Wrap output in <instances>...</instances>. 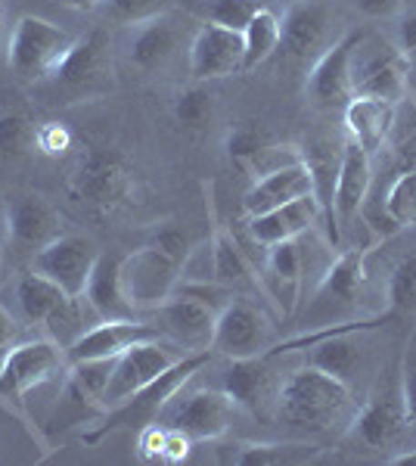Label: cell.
Wrapping results in <instances>:
<instances>
[{
  "mask_svg": "<svg viewBox=\"0 0 416 466\" xmlns=\"http://www.w3.org/2000/svg\"><path fill=\"white\" fill-rule=\"evenodd\" d=\"M147 320L156 323L162 339L174 342L178 349H184L187 355L211 351L218 311L208 308L206 302H199V299H190V296H184V292H174L168 302L158 305Z\"/></svg>",
  "mask_w": 416,
  "mask_h": 466,
  "instance_id": "14",
  "label": "cell"
},
{
  "mask_svg": "<svg viewBox=\"0 0 416 466\" xmlns=\"http://www.w3.org/2000/svg\"><path fill=\"white\" fill-rule=\"evenodd\" d=\"M404 59H407V94H411V90L416 87V47L407 50Z\"/></svg>",
  "mask_w": 416,
  "mask_h": 466,
  "instance_id": "50",
  "label": "cell"
},
{
  "mask_svg": "<svg viewBox=\"0 0 416 466\" xmlns=\"http://www.w3.org/2000/svg\"><path fill=\"white\" fill-rule=\"evenodd\" d=\"M66 6H72V10H81V13H96L106 0H63Z\"/></svg>",
  "mask_w": 416,
  "mask_h": 466,
  "instance_id": "49",
  "label": "cell"
},
{
  "mask_svg": "<svg viewBox=\"0 0 416 466\" xmlns=\"http://www.w3.org/2000/svg\"><path fill=\"white\" fill-rule=\"evenodd\" d=\"M305 162V153L292 144H268L261 147L259 153L252 156V162L246 165V171L252 175L255 180L270 175V171H279V168H289V165H301Z\"/></svg>",
  "mask_w": 416,
  "mask_h": 466,
  "instance_id": "39",
  "label": "cell"
},
{
  "mask_svg": "<svg viewBox=\"0 0 416 466\" xmlns=\"http://www.w3.org/2000/svg\"><path fill=\"white\" fill-rule=\"evenodd\" d=\"M180 37H184V28H180L178 19H171V13L149 22H140V25L131 28V41H127V63L137 72H162L171 66V59L178 56L180 50Z\"/></svg>",
  "mask_w": 416,
  "mask_h": 466,
  "instance_id": "23",
  "label": "cell"
},
{
  "mask_svg": "<svg viewBox=\"0 0 416 466\" xmlns=\"http://www.w3.org/2000/svg\"><path fill=\"white\" fill-rule=\"evenodd\" d=\"M385 215L395 228H413L416 224V168L401 171L395 184L385 193Z\"/></svg>",
  "mask_w": 416,
  "mask_h": 466,
  "instance_id": "37",
  "label": "cell"
},
{
  "mask_svg": "<svg viewBox=\"0 0 416 466\" xmlns=\"http://www.w3.org/2000/svg\"><path fill=\"white\" fill-rule=\"evenodd\" d=\"M283 4H286V6H292V4H299V0H283Z\"/></svg>",
  "mask_w": 416,
  "mask_h": 466,
  "instance_id": "53",
  "label": "cell"
},
{
  "mask_svg": "<svg viewBox=\"0 0 416 466\" xmlns=\"http://www.w3.org/2000/svg\"><path fill=\"white\" fill-rule=\"evenodd\" d=\"M85 296L103 320L140 318V314L131 308V302H127V296L122 289V255H116V252H100L94 270H90Z\"/></svg>",
  "mask_w": 416,
  "mask_h": 466,
  "instance_id": "27",
  "label": "cell"
},
{
  "mask_svg": "<svg viewBox=\"0 0 416 466\" xmlns=\"http://www.w3.org/2000/svg\"><path fill=\"white\" fill-rule=\"evenodd\" d=\"M211 355H215V351H196V355L180 358L178 364L168 367V370H165L158 380L149 382L147 389H140V392L134 395V398H127L122 408L106 410L103 426L96 432L85 435V441H87V445H94V441H100L106 432L118 430V426H134V423L147 426V423H156V417L162 413L165 404H168L171 398L178 395L180 389H184L187 382L196 377V373H202V367L208 364Z\"/></svg>",
  "mask_w": 416,
  "mask_h": 466,
  "instance_id": "8",
  "label": "cell"
},
{
  "mask_svg": "<svg viewBox=\"0 0 416 466\" xmlns=\"http://www.w3.org/2000/svg\"><path fill=\"white\" fill-rule=\"evenodd\" d=\"M351 94L398 103L407 96V59L395 41L358 35L351 47Z\"/></svg>",
  "mask_w": 416,
  "mask_h": 466,
  "instance_id": "7",
  "label": "cell"
},
{
  "mask_svg": "<svg viewBox=\"0 0 416 466\" xmlns=\"http://www.w3.org/2000/svg\"><path fill=\"white\" fill-rule=\"evenodd\" d=\"M358 398L345 382L332 380L330 373L305 364L299 370L286 373L277 392L274 417L286 423L289 430L327 435L351 430L358 417Z\"/></svg>",
  "mask_w": 416,
  "mask_h": 466,
  "instance_id": "1",
  "label": "cell"
},
{
  "mask_svg": "<svg viewBox=\"0 0 416 466\" xmlns=\"http://www.w3.org/2000/svg\"><path fill=\"white\" fill-rule=\"evenodd\" d=\"M243 56V32L202 22L190 41V75L196 81L230 78L246 72Z\"/></svg>",
  "mask_w": 416,
  "mask_h": 466,
  "instance_id": "20",
  "label": "cell"
},
{
  "mask_svg": "<svg viewBox=\"0 0 416 466\" xmlns=\"http://www.w3.org/2000/svg\"><path fill=\"white\" fill-rule=\"evenodd\" d=\"M100 320L103 318L94 311V305H90L87 296L81 292V296H66L56 311L44 320V327H47V336L59 345V349L69 351L72 345L78 342L87 329H94Z\"/></svg>",
  "mask_w": 416,
  "mask_h": 466,
  "instance_id": "30",
  "label": "cell"
},
{
  "mask_svg": "<svg viewBox=\"0 0 416 466\" xmlns=\"http://www.w3.org/2000/svg\"><path fill=\"white\" fill-rule=\"evenodd\" d=\"M178 6V0H106L100 6V16L116 25H140V22L158 19L165 13H171Z\"/></svg>",
  "mask_w": 416,
  "mask_h": 466,
  "instance_id": "36",
  "label": "cell"
},
{
  "mask_svg": "<svg viewBox=\"0 0 416 466\" xmlns=\"http://www.w3.org/2000/svg\"><path fill=\"white\" fill-rule=\"evenodd\" d=\"M211 246H215V280L221 287L233 289L237 296H259L264 289V280L255 274L252 261L246 258L239 243L227 228H215L211 233Z\"/></svg>",
  "mask_w": 416,
  "mask_h": 466,
  "instance_id": "29",
  "label": "cell"
},
{
  "mask_svg": "<svg viewBox=\"0 0 416 466\" xmlns=\"http://www.w3.org/2000/svg\"><path fill=\"white\" fill-rule=\"evenodd\" d=\"M180 358H187V351L168 339H149L127 349L125 355L116 358V367H112L109 386L103 392V410L122 408L127 398H134L140 389H147L149 382L162 377Z\"/></svg>",
  "mask_w": 416,
  "mask_h": 466,
  "instance_id": "12",
  "label": "cell"
},
{
  "mask_svg": "<svg viewBox=\"0 0 416 466\" xmlns=\"http://www.w3.org/2000/svg\"><path fill=\"white\" fill-rule=\"evenodd\" d=\"M270 140L259 134L255 127H237V131L227 137V149H230V159L239 165V168H246L249 162H252V156L259 153L261 147H268Z\"/></svg>",
  "mask_w": 416,
  "mask_h": 466,
  "instance_id": "42",
  "label": "cell"
},
{
  "mask_svg": "<svg viewBox=\"0 0 416 466\" xmlns=\"http://www.w3.org/2000/svg\"><path fill=\"white\" fill-rule=\"evenodd\" d=\"M332 16L327 0H299V4L286 6V16L279 22V47L286 63L292 66H311L320 59L339 37H332Z\"/></svg>",
  "mask_w": 416,
  "mask_h": 466,
  "instance_id": "11",
  "label": "cell"
},
{
  "mask_svg": "<svg viewBox=\"0 0 416 466\" xmlns=\"http://www.w3.org/2000/svg\"><path fill=\"white\" fill-rule=\"evenodd\" d=\"M398 370H401V392H404L407 417H411V430L416 432V333H411V339L401 349Z\"/></svg>",
  "mask_w": 416,
  "mask_h": 466,
  "instance_id": "41",
  "label": "cell"
},
{
  "mask_svg": "<svg viewBox=\"0 0 416 466\" xmlns=\"http://www.w3.org/2000/svg\"><path fill=\"white\" fill-rule=\"evenodd\" d=\"M153 246H158L162 252L174 255V258H178L180 265H184L187 252H190V243H187V237H184V233H180L178 228H162V230L156 233Z\"/></svg>",
  "mask_w": 416,
  "mask_h": 466,
  "instance_id": "44",
  "label": "cell"
},
{
  "mask_svg": "<svg viewBox=\"0 0 416 466\" xmlns=\"http://www.w3.org/2000/svg\"><path fill=\"white\" fill-rule=\"evenodd\" d=\"M190 445H193L190 435H184L180 430H171V426H165V451H162V461H184V457L190 454Z\"/></svg>",
  "mask_w": 416,
  "mask_h": 466,
  "instance_id": "46",
  "label": "cell"
},
{
  "mask_svg": "<svg viewBox=\"0 0 416 466\" xmlns=\"http://www.w3.org/2000/svg\"><path fill=\"white\" fill-rule=\"evenodd\" d=\"M311 193H314L311 171L301 162V165H289V168H279V171H270V175L259 177L249 187L243 206H246V212L255 218V215L270 212V208L286 206V202L311 197Z\"/></svg>",
  "mask_w": 416,
  "mask_h": 466,
  "instance_id": "26",
  "label": "cell"
},
{
  "mask_svg": "<svg viewBox=\"0 0 416 466\" xmlns=\"http://www.w3.org/2000/svg\"><path fill=\"white\" fill-rule=\"evenodd\" d=\"M395 47L401 54L416 47V16H398V35H395Z\"/></svg>",
  "mask_w": 416,
  "mask_h": 466,
  "instance_id": "48",
  "label": "cell"
},
{
  "mask_svg": "<svg viewBox=\"0 0 416 466\" xmlns=\"http://www.w3.org/2000/svg\"><path fill=\"white\" fill-rule=\"evenodd\" d=\"M16 342H19V323L4 305H0V364H4V358L10 355V349Z\"/></svg>",
  "mask_w": 416,
  "mask_h": 466,
  "instance_id": "47",
  "label": "cell"
},
{
  "mask_svg": "<svg viewBox=\"0 0 416 466\" xmlns=\"http://www.w3.org/2000/svg\"><path fill=\"white\" fill-rule=\"evenodd\" d=\"M178 283L180 261L158 246L149 243L137 252L122 255V289L137 314H153L158 305L168 302Z\"/></svg>",
  "mask_w": 416,
  "mask_h": 466,
  "instance_id": "9",
  "label": "cell"
},
{
  "mask_svg": "<svg viewBox=\"0 0 416 466\" xmlns=\"http://www.w3.org/2000/svg\"><path fill=\"white\" fill-rule=\"evenodd\" d=\"M320 454L317 445L308 441H259V445H239L233 463L239 466H279V463H308Z\"/></svg>",
  "mask_w": 416,
  "mask_h": 466,
  "instance_id": "31",
  "label": "cell"
},
{
  "mask_svg": "<svg viewBox=\"0 0 416 466\" xmlns=\"http://www.w3.org/2000/svg\"><path fill=\"white\" fill-rule=\"evenodd\" d=\"M411 96H413V103H416V87H413V90H411Z\"/></svg>",
  "mask_w": 416,
  "mask_h": 466,
  "instance_id": "54",
  "label": "cell"
},
{
  "mask_svg": "<svg viewBox=\"0 0 416 466\" xmlns=\"http://www.w3.org/2000/svg\"><path fill=\"white\" fill-rule=\"evenodd\" d=\"M6 228L19 249L41 252L56 237H63V218L41 193H13L6 199Z\"/></svg>",
  "mask_w": 416,
  "mask_h": 466,
  "instance_id": "21",
  "label": "cell"
},
{
  "mask_svg": "<svg viewBox=\"0 0 416 466\" xmlns=\"http://www.w3.org/2000/svg\"><path fill=\"white\" fill-rule=\"evenodd\" d=\"M187 10L196 19H202L206 25H221L233 28V32H243L249 19L259 10H264L261 0H184Z\"/></svg>",
  "mask_w": 416,
  "mask_h": 466,
  "instance_id": "33",
  "label": "cell"
},
{
  "mask_svg": "<svg viewBox=\"0 0 416 466\" xmlns=\"http://www.w3.org/2000/svg\"><path fill=\"white\" fill-rule=\"evenodd\" d=\"M274 339H277V329L268 314H264V308L259 302H252L249 296H237L218 314L211 351L227 360L259 358L274 349Z\"/></svg>",
  "mask_w": 416,
  "mask_h": 466,
  "instance_id": "10",
  "label": "cell"
},
{
  "mask_svg": "<svg viewBox=\"0 0 416 466\" xmlns=\"http://www.w3.org/2000/svg\"><path fill=\"white\" fill-rule=\"evenodd\" d=\"M279 47V19L270 10H259L249 25L243 28V66L249 69H259L261 63H268Z\"/></svg>",
  "mask_w": 416,
  "mask_h": 466,
  "instance_id": "34",
  "label": "cell"
},
{
  "mask_svg": "<svg viewBox=\"0 0 416 466\" xmlns=\"http://www.w3.org/2000/svg\"><path fill=\"white\" fill-rule=\"evenodd\" d=\"M96 258H100V249L94 246V239L78 237V233H63L41 252H35V270L50 277L66 296H81Z\"/></svg>",
  "mask_w": 416,
  "mask_h": 466,
  "instance_id": "17",
  "label": "cell"
},
{
  "mask_svg": "<svg viewBox=\"0 0 416 466\" xmlns=\"http://www.w3.org/2000/svg\"><path fill=\"white\" fill-rule=\"evenodd\" d=\"M364 16L370 19H398L404 16V0H354Z\"/></svg>",
  "mask_w": 416,
  "mask_h": 466,
  "instance_id": "45",
  "label": "cell"
},
{
  "mask_svg": "<svg viewBox=\"0 0 416 466\" xmlns=\"http://www.w3.org/2000/svg\"><path fill=\"white\" fill-rule=\"evenodd\" d=\"M0 35H4V6H0Z\"/></svg>",
  "mask_w": 416,
  "mask_h": 466,
  "instance_id": "52",
  "label": "cell"
},
{
  "mask_svg": "<svg viewBox=\"0 0 416 466\" xmlns=\"http://www.w3.org/2000/svg\"><path fill=\"white\" fill-rule=\"evenodd\" d=\"M358 35H345L308 69L305 94L314 109L332 112L345 109L351 103V47Z\"/></svg>",
  "mask_w": 416,
  "mask_h": 466,
  "instance_id": "18",
  "label": "cell"
},
{
  "mask_svg": "<svg viewBox=\"0 0 416 466\" xmlns=\"http://www.w3.org/2000/svg\"><path fill=\"white\" fill-rule=\"evenodd\" d=\"M389 302L395 311H416V255L395 268L389 280Z\"/></svg>",
  "mask_w": 416,
  "mask_h": 466,
  "instance_id": "40",
  "label": "cell"
},
{
  "mask_svg": "<svg viewBox=\"0 0 416 466\" xmlns=\"http://www.w3.org/2000/svg\"><path fill=\"white\" fill-rule=\"evenodd\" d=\"M317 221H323V208L317 197H301L295 202H286L279 208H270L264 215L252 218V239L261 246H274L283 243V239H295L301 233L314 230Z\"/></svg>",
  "mask_w": 416,
  "mask_h": 466,
  "instance_id": "25",
  "label": "cell"
},
{
  "mask_svg": "<svg viewBox=\"0 0 416 466\" xmlns=\"http://www.w3.org/2000/svg\"><path fill=\"white\" fill-rule=\"evenodd\" d=\"M134 190L131 168L116 149L90 147L69 175V197L100 215L118 212Z\"/></svg>",
  "mask_w": 416,
  "mask_h": 466,
  "instance_id": "6",
  "label": "cell"
},
{
  "mask_svg": "<svg viewBox=\"0 0 416 466\" xmlns=\"http://www.w3.org/2000/svg\"><path fill=\"white\" fill-rule=\"evenodd\" d=\"M0 265H4V252H0Z\"/></svg>",
  "mask_w": 416,
  "mask_h": 466,
  "instance_id": "55",
  "label": "cell"
},
{
  "mask_svg": "<svg viewBox=\"0 0 416 466\" xmlns=\"http://www.w3.org/2000/svg\"><path fill=\"white\" fill-rule=\"evenodd\" d=\"M37 87L50 103H63V106L100 100L109 90H116V66H112L109 37L100 28L78 35L75 47L56 66V72L50 78H44Z\"/></svg>",
  "mask_w": 416,
  "mask_h": 466,
  "instance_id": "2",
  "label": "cell"
},
{
  "mask_svg": "<svg viewBox=\"0 0 416 466\" xmlns=\"http://www.w3.org/2000/svg\"><path fill=\"white\" fill-rule=\"evenodd\" d=\"M367 277V249L364 246H348L336 261H330V268L323 270L320 283L314 289L311 299V314L317 318L314 327H327L332 320V311L358 305L360 287Z\"/></svg>",
  "mask_w": 416,
  "mask_h": 466,
  "instance_id": "16",
  "label": "cell"
},
{
  "mask_svg": "<svg viewBox=\"0 0 416 466\" xmlns=\"http://www.w3.org/2000/svg\"><path fill=\"white\" fill-rule=\"evenodd\" d=\"M351 435L367 451L391 461L407 448V439L413 435L411 417H407L404 392H401V370L398 360L385 370L373 373V386L367 392V401L358 408V417L351 423Z\"/></svg>",
  "mask_w": 416,
  "mask_h": 466,
  "instance_id": "3",
  "label": "cell"
},
{
  "mask_svg": "<svg viewBox=\"0 0 416 466\" xmlns=\"http://www.w3.org/2000/svg\"><path fill=\"white\" fill-rule=\"evenodd\" d=\"M75 41H78V35L53 25L47 19L22 16L13 25L10 44H6V66L19 81L37 87L44 78L56 72V66L75 47Z\"/></svg>",
  "mask_w": 416,
  "mask_h": 466,
  "instance_id": "4",
  "label": "cell"
},
{
  "mask_svg": "<svg viewBox=\"0 0 416 466\" xmlns=\"http://www.w3.org/2000/svg\"><path fill=\"white\" fill-rule=\"evenodd\" d=\"M264 261H268L264 289L274 296L279 311L289 318L301 305V287H305V246H301V237L268 246Z\"/></svg>",
  "mask_w": 416,
  "mask_h": 466,
  "instance_id": "24",
  "label": "cell"
},
{
  "mask_svg": "<svg viewBox=\"0 0 416 466\" xmlns=\"http://www.w3.org/2000/svg\"><path fill=\"white\" fill-rule=\"evenodd\" d=\"M196 377L165 404L156 420L162 426L190 435L193 441H215L233 426L239 404L221 386H196Z\"/></svg>",
  "mask_w": 416,
  "mask_h": 466,
  "instance_id": "5",
  "label": "cell"
},
{
  "mask_svg": "<svg viewBox=\"0 0 416 466\" xmlns=\"http://www.w3.org/2000/svg\"><path fill=\"white\" fill-rule=\"evenodd\" d=\"M348 137L364 153L376 156L391 140V122H395V103L373 100V96H351L342 109Z\"/></svg>",
  "mask_w": 416,
  "mask_h": 466,
  "instance_id": "28",
  "label": "cell"
},
{
  "mask_svg": "<svg viewBox=\"0 0 416 466\" xmlns=\"http://www.w3.org/2000/svg\"><path fill=\"white\" fill-rule=\"evenodd\" d=\"M16 299H19L22 314H25L28 320H32V323H44L59 308V302L66 299V292L59 289L56 283L50 280V277H44V274H37V270H32V274H25L19 280Z\"/></svg>",
  "mask_w": 416,
  "mask_h": 466,
  "instance_id": "32",
  "label": "cell"
},
{
  "mask_svg": "<svg viewBox=\"0 0 416 466\" xmlns=\"http://www.w3.org/2000/svg\"><path fill=\"white\" fill-rule=\"evenodd\" d=\"M283 377H277L274 370V355H259V358H237L227 364L221 389L239 408L252 413H274L277 408V392Z\"/></svg>",
  "mask_w": 416,
  "mask_h": 466,
  "instance_id": "19",
  "label": "cell"
},
{
  "mask_svg": "<svg viewBox=\"0 0 416 466\" xmlns=\"http://www.w3.org/2000/svg\"><path fill=\"white\" fill-rule=\"evenodd\" d=\"M37 147V125L22 109L0 112V159L19 162Z\"/></svg>",
  "mask_w": 416,
  "mask_h": 466,
  "instance_id": "35",
  "label": "cell"
},
{
  "mask_svg": "<svg viewBox=\"0 0 416 466\" xmlns=\"http://www.w3.org/2000/svg\"><path fill=\"white\" fill-rule=\"evenodd\" d=\"M149 339H162V333L156 329L153 320H100L94 329H87L78 342L66 351V360L75 364V360H94V358H118L125 355L127 349Z\"/></svg>",
  "mask_w": 416,
  "mask_h": 466,
  "instance_id": "22",
  "label": "cell"
},
{
  "mask_svg": "<svg viewBox=\"0 0 416 466\" xmlns=\"http://www.w3.org/2000/svg\"><path fill=\"white\" fill-rule=\"evenodd\" d=\"M389 463H395V466H416V448H407V451H401V454L391 457Z\"/></svg>",
  "mask_w": 416,
  "mask_h": 466,
  "instance_id": "51",
  "label": "cell"
},
{
  "mask_svg": "<svg viewBox=\"0 0 416 466\" xmlns=\"http://www.w3.org/2000/svg\"><path fill=\"white\" fill-rule=\"evenodd\" d=\"M66 370H69L66 351L50 336L35 342H16L0 364V395L10 401H25L28 392L47 386Z\"/></svg>",
  "mask_w": 416,
  "mask_h": 466,
  "instance_id": "13",
  "label": "cell"
},
{
  "mask_svg": "<svg viewBox=\"0 0 416 466\" xmlns=\"http://www.w3.org/2000/svg\"><path fill=\"white\" fill-rule=\"evenodd\" d=\"M373 187V156L364 153L354 140L342 147V162H339L336 193H332V228H336V243L358 228L364 218V206Z\"/></svg>",
  "mask_w": 416,
  "mask_h": 466,
  "instance_id": "15",
  "label": "cell"
},
{
  "mask_svg": "<svg viewBox=\"0 0 416 466\" xmlns=\"http://www.w3.org/2000/svg\"><path fill=\"white\" fill-rule=\"evenodd\" d=\"M72 144L69 131H66L59 122H47V125H37V149L47 156H59L66 153Z\"/></svg>",
  "mask_w": 416,
  "mask_h": 466,
  "instance_id": "43",
  "label": "cell"
},
{
  "mask_svg": "<svg viewBox=\"0 0 416 466\" xmlns=\"http://www.w3.org/2000/svg\"><path fill=\"white\" fill-rule=\"evenodd\" d=\"M211 116H215V100L202 87L180 90L178 100H174V118L184 127H190V131H202L211 122Z\"/></svg>",
  "mask_w": 416,
  "mask_h": 466,
  "instance_id": "38",
  "label": "cell"
}]
</instances>
